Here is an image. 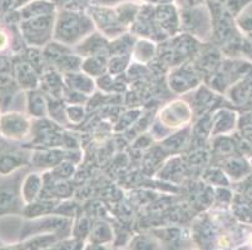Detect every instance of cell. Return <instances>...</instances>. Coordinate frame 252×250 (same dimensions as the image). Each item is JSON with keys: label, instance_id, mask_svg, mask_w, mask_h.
<instances>
[{"label": "cell", "instance_id": "6da1fadb", "mask_svg": "<svg viewBox=\"0 0 252 250\" xmlns=\"http://www.w3.org/2000/svg\"><path fill=\"white\" fill-rule=\"evenodd\" d=\"M31 222L25 224L24 229L22 230L20 239L24 240L27 238L35 237V235H43V234H59L61 231H65L69 228V220L63 218H45L42 220Z\"/></svg>", "mask_w": 252, "mask_h": 250}, {"label": "cell", "instance_id": "7a4b0ae2", "mask_svg": "<svg viewBox=\"0 0 252 250\" xmlns=\"http://www.w3.org/2000/svg\"><path fill=\"white\" fill-rule=\"evenodd\" d=\"M22 203L24 201L20 195V185L15 180L0 184V217L22 213Z\"/></svg>", "mask_w": 252, "mask_h": 250}, {"label": "cell", "instance_id": "3957f363", "mask_svg": "<svg viewBox=\"0 0 252 250\" xmlns=\"http://www.w3.org/2000/svg\"><path fill=\"white\" fill-rule=\"evenodd\" d=\"M29 132V121L23 114L6 113L0 115V134L11 140H20Z\"/></svg>", "mask_w": 252, "mask_h": 250}, {"label": "cell", "instance_id": "277c9868", "mask_svg": "<svg viewBox=\"0 0 252 250\" xmlns=\"http://www.w3.org/2000/svg\"><path fill=\"white\" fill-rule=\"evenodd\" d=\"M43 180L38 174H28L20 183V195H22L24 204H31L38 199L39 194L42 192Z\"/></svg>", "mask_w": 252, "mask_h": 250}, {"label": "cell", "instance_id": "5b68a950", "mask_svg": "<svg viewBox=\"0 0 252 250\" xmlns=\"http://www.w3.org/2000/svg\"><path fill=\"white\" fill-rule=\"evenodd\" d=\"M24 165V158L18 153L0 154V176L8 178Z\"/></svg>", "mask_w": 252, "mask_h": 250}, {"label": "cell", "instance_id": "8992f818", "mask_svg": "<svg viewBox=\"0 0 252 250\" xmlns=\"http://www.w3.org/2000/svg\"><path fill=\"white\" fill-rule=\"evenodd\" d=\"M91 242L92 244H104V243H108L112 239V231L109 229V226L107 224L102 223H95L94 225L91 228Z\"/></svg>", "mask_w": 252, "mask_h": 250}, {"label": "cell", "instance_id": "52a82bcc", "mask_svg": "<svg viewBox=\"0 0 252 250\" xmlns=\"http://www.w3.org/2000/svg\"><path fill=\"white\" fill-rule=\"evenodd\" d=\"M28 110L33 116H43L45 111V104L40 94L34 91L28 94Z\"/></svg>", "mask_w": 252, "mask_h": 250}, {"label": "cell", "instance_id": "ba28073f", "mask_svg": "<svg viewBox=\"0 0 252 250\" xmlns=\"http://www.w3.org/2000/svg\"><path fill=\"white\" fill-rule=\"evenodd\" d=\"M227 171L233 178H242L249 173L250 168L244 160L232 159L227 163Z\"/></svg>", "mask_w": 252, "mask_h": 250}, {"label": "cell", "instance_id": "9c48e42d", "mask_svg": "<svg viewBox=\"0 0 252 250\" xmlns=\"http://www.w3.org/2000/svg\"><path fill=\"white\" fill-rule=\"evenodd\" d=\"M130 250H155L156 245L152 239L147 237H137L130 243Z\"/></svg>", "mask_w": 252, "mask_h": 250}, {"label": "cell", "instance_id": "30bf717a", "mask_svg": "<svg viewBox=\"0 0 252 250\" xmlns=\"http://www.w3.org/2000/svg\"><path fill=\"white\" fill-rule=\"evenodd\" d=\"M75 247L74 240H63V242H58L53 245V248H47V249L43 250H73Z\"/></svg>", "mask_w": 252, "mask_h": 250}, {"label": "cell", "instance_id": "8fae6325", "mask_svg": "<svg viewBox=\"0 0 252 250\" xmlns=\"http://www.w3.org/2000/svg\"><path fill=\"white\" fill-rule=\"evenodd\" d=\"M86 250H107L102 244H91Z\"/></svg>", "mask_w": 252, "mask_h": 250}, {"label": "cell", "instance_id": "7c38bea8", "mask_svg": "<svg viewBox=\"0 0 252 250\" xmlns=\"http://www.w3.org/2000/svg\"><path fill=\"white\" fill-rule=\"evenodd\" d=\"M5 44H6V36H5V34L0 33V49H1V48H3Z\"/></svg>", "mask_w": 252, "mask_h": 250}, {"label": "cell", "instance_id": "4fadbf2b", "mask_svg": "<svg viewBox=\"0 0 252 250\" xmlns=\"http://www.w3.org/2000/svg\"><path fill=\"white\" fill-rule=\"evenodd\" d=\"M247 195H251L252 196V185H251V188H250V189L247 190Z\"/></svg>", "mask_w": 252, "mask_h": 250}]
</instances>
